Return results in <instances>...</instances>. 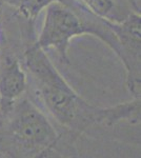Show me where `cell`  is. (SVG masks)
I'll return each instance as SVG.
<instances>
[{"label":"cell","instance_id":"cell-7","mask_svg":"<svg viewBox=\"0 0 141 158\" xmlns=\"http://www.w3.org/2000/svg\"><path fill=\"white\" fill-rule=\"evenodd\" d=\"M89 13L98 18H106L115 7L114 0H80Z\"/></svg>","mask_w":141,"mask_h":158},{"label":"cell","instance_id":"cell-1","mask_svg":"<svg viewBox=\"0 0 141 158\" xmlns=\"http://www.w3.org/2000/svg\"><path fill=\"white\" fill-rule=\"evenodd\" d=\"M25 68L40 101L58 123L72 131H83L93 124H106L107 108L85 101L57 71L44 50L32 45L25 51Z\"/></svg>","mask_w":141,"mask_h":158},{"label":"cell","instance_id":"cell-8","mask_svg":"<svg viewBox=\"0 0 141 158\" xmlns=\"http://www.w3.org/2000/svg\"><path fill=\"white\" fill-rule=\"evenodd\" d=\"M2 116H3V114H2V112H1V109H0V119L2 118Z\"/></svg>","mask_w":141,"mask_h":158},{"label":"cell","instance_id":"cell-2","mask_svg":"<svg viewBox=\"0 0 141 158\" xmlns=\"http://www.w3.org/2000/svg\"><path fill=\"white\" fill-rule=\"evenodd\" d=\"M44 10L45 16L41 32L35 44L44 51L55 49L62 62L70 63L68 48L71 40L84 34L99 37L110 45L116 54L118 53L119 45L116 37L106 25L104 18H99V24H95L93 22L88 23L59 0L51 1Z\"/></svg>","mask_w":141,"mask_h":158},{"label":"cell","instance_id":"cell-6","mask_svg":"<svg viewBox=\"0 0 141 158\" xmlns=\"http://www.w3.org/2000/svg\"><path fill=\"white\" fill-rule=\"evenodd\" d=\"M9 1L14 4L27 19L35 20L40 11L44 10L53 0H9Z\"/></svg>","mask_w":141,"mask_h":158},{"label":"cell","instance_id":"cell-4","mask_svg":"<svg viewBox=\"0 0 141 158\" xmlns=\"http://www.w3.org/2000/svg\"><path fill=\"white\" fill-rule=\"evenodd\" d=\"M119 44V57L126 70L127 86L135 96L140 93V16L131 14L122 22L104 18Z\"/></svg>","mask_w":141,"mask_h":158},{"label":"cell","instance_id":"cell-3","mask_svg":"<svg viewBox=\"0 0 141 158\" xmlns=\"http://www.w3.org/2000/svg\"><path fill=\"white\" fill-rule=\"evenodd\" d=\"M7 114L11 115L7 135L21 153L37 156L56 144L58 135L53 124L30 100H18Z\"/></svg>","mask_w":141,"mask_h":158},{"label":"cell","instance_id":"cell-5","mask_svg":"<svg viewBox=\"0 0 141 158\" xmlns=\"http://www.w3.org/2000/svg\"><path fill=\"white\" fill-rule=\"evenodd\" d=\"M27 74L14 56H6L0 61V109L7 114L24 93Z\"/></svg>","mask_w":141,"mask_h":158}]
</instances>
